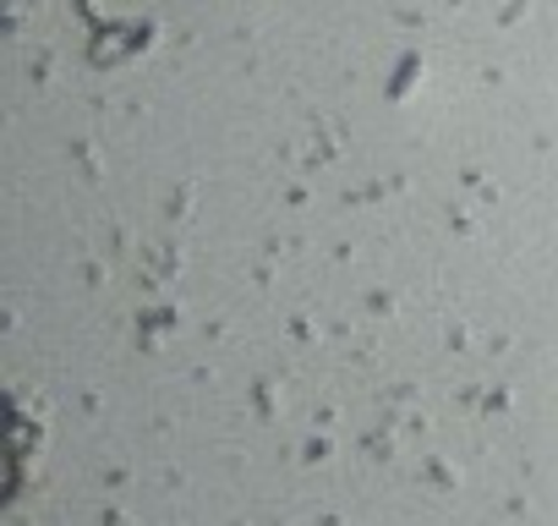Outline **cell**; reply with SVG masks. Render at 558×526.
Returning a JSON list of instances; mask_svg holds the SVG:
<instances>
[{"mask_svg": "<svg viewBox=\"0 0 558 526\" xmlns=\"http://www.w3.org/2000/svg\"><path fill=\"white\" fill-rule=\"evenodd\" d=\"M416 77H422V56H405V61L395 67V77H389V99H405V94L416 88Z\"/></svg>", "mask_w": 558, "mask_h": 526, "instance_id": "obj_1", "label": "cell"}]
</instances>
